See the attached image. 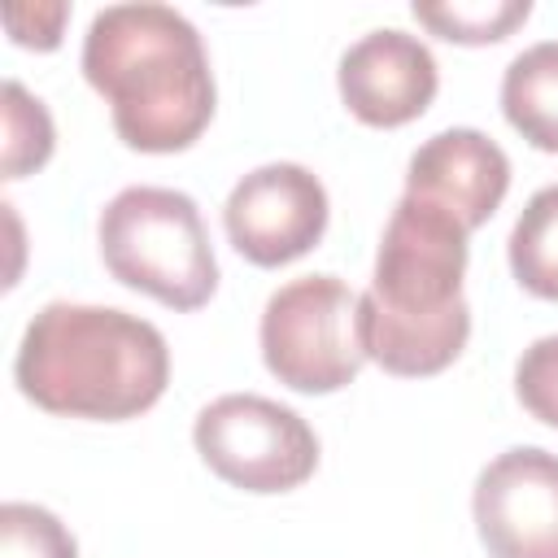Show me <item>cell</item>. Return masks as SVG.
Here are the masks:
<instances>
[{
	"label": "cell",
	"mask_w": 558,
	"mask_h": 558,
	"mask_svg": "<svg viewBox=\"0 0 558 558\" xmlns=\"http://www.w3.org/2000/svg\"><path fill=\"white\" fill-rule=\"evenodd\" d=\"M0 558H78L70 527L31 501L0 506Z\"/></svg>",
	"instance_id": "obj_15"
},
{
	"label": "cell",
	"mask_w": 558,
	"mask_h": 558,
	"mask_svg": "<svg viewBox=\"0 0 558 558\" xmlns=\"http://www.w3.org/2000/svg\"><path fill=\"white\" fill-rule=\"evenodd\" d=\"M222 227L240 257L253 266H288L305 257L327 231V187L296 161L248 170L227 205Z\"/></svg>",
	"instance_id": "obj_7"
},
{
	"label": "cell",
	"mask_w": 558,
	"mask_h": 558,
	"mask_svg": "<svg viewBox=\"0 0 558 558\" xmlns=\"http://www.w3.org/2000/svg\"><path fill=\"white\" fill-rule=\"evenodd\" d=\"M100 257L109 275L170 310H201L218 288L209 231L187 192L122 187L100 214Z\"/></svg>",
	"instance_id": "obj_4"
},
{
	"label": "cell",
	"mask_w": 558,
	"mask_h": 558,
	"mask_svg": "<svg viewBox=\"0 0 558 558\" xmlns=\"http://www.w3.org/2000/svg\"><path fill=\"white\" fill-rule=\"evenodd\" d=\"M506 122L541 153H558V39L523 48L501 74Z\"/></svg>",
	"instance_id": "obj_11"
},
{
	"label": "cell",
	"mask_w": 558,
	"mask_h": 558,
	"mask_svg": "<svg viewBox=\"0 0 558 558\" xmlns=\"http://www.w3.org/2000/svg\"><path fill=\"white\" fill-rule=\"evenodd\" d=\"M475 527L493 558H558V453L519 445L475 480Z\"/></svg>",
	"instance_id": "obj_8"
},
{
	"label": "cell",
	"mask_w": 558,
	"mask_h": 558,
	"mask_svg": "<svg viewBox=\"0 0 558 558\" xmlns=\"http://www.w3.org/2000/svg\"><path fill=\"white\" fill-rule=\"evenodd\" d=\"M17 388L48 414L70 418H135L166 392V336L113 305H44L17 344Z\"/></svg>",
	"instance_id": "obj_3"
},
{
	"label": "cell",
	"mask_w": 558,
	"mask_h": 558,
	"mask_svg": "<svg viewBox=\"0 0 558 558\" xmlns=\"http://www.w3.org/2000/svg\"><path fill=\"white\" fill-rule=\"evenodd\" d=\"M83 74L113 131L140 153H179L214 118V70L201 31L170 4H109L83 35Z\"/></svg>",
	"instance_id": "obj_2"
},
{
	"label": "cell",
	"mask_w": 558,
	"mask_h": 558,
	"mask_svg": "<svg viewBox=\"0 0 558 558\" xmlns=\"http://www.w3.org/2000/svg\"><path fill=\"white\" fill-rule=\"evenodd\" d=\"M52 118L39 96H31L17 78L4 83V179H22L52 157Z\"/></svg>",
	"instance_id": "obj_14"
},
{
	"label": "cell",
	"mask_w": 558,
	"mask_h": 558,
	"mask_svg": "<svg viewBox=\"0 0 558 558\" xmlns=\"http://www.w3.org/2000/svg\"><path fill=\"white\" fill-rule=\"evenodd\" d=\"M336 83H340V100L357 122L405 126L432 105L440 74L432 48L418 35L379 26L344 48Z\"/></svg>",
	"instance_id": "obj_9"
},
{
	"label": "cell",
	"mask_w": 558,
	"mask_h": 558,
	"mask_svg": "<svg viewBox=\"0 0 558 558\" xmlns=\"http://www.w3.org/2000/svg\"><path fill=\"white\" fill-rule=\"evenodd\" d=\"M257 336L266 371L296 392H336L366 362L357 292L336 275H301L270 292Z\"/></svg>",
	"instance_id": "obj_5"
},
{
	"label": "cell",
	"mask_w": 558,
	"mask_h": 558,
	"mask_svg": "<svg viewBox=\"0 0 558 558\" xmlns=\"http://www.w3.org/2000/svg\"><path fill=\"white\" fill-rule=\"evenodd\" d=\"M466 235L449 214L414 196L397 201L375 253L371 292L357 296L362 349L388 375H436L466 349Z\"/></svg>",
	"instance_id": "obj_1"
},
{
	"label": "cell",
	"mask_w": 558,
	"mask_h": 558,
	"mask_svg": "<svg viewBox=\"0 0 558 558\" xmlns=\"http://www.w3.org/2000/svg\"><path fill=\"white\" fill-rule=\"evenodd\" d=\"M205 466L244 493L301 488L318 466V436L292 410L257 392H227L196 414L192 427Z\"/></svg>",
	"instance_id": "obj_6"
},
{
	"label": "cell",
	"mask_w": 558,
	"mask_h": 558,
	"mask_svg": "<svg viewBox=\"0 0 558 558\" xmlns=\"http://www.w3.org/2000/svg\"><path fill=\"white\" fill-rule=\"evenodd\" d=\"M510 270L532 296L558 301V183L541 187L514 218Z\"/></svg>",
	"instance_id": "obj_12"
},
{
	"label": "cell",
	"mask_w": 558,
	"mask_h": 558,
	"mask_svg": "<svg viewBox=\"0 0 558 558\" xmlns=\"http://www.w3.org/2000/svg\"><path fill=\"white\" fill-rule=\"evenodd\" d=\"M414 17L449 44H497L532 17V0H449L414 4Z\"/></svg>",
	"instance_id": "obj_13"
},
{
	"label": "cell",
	"mask_w": 558,
	"mask_h": 558,
	"mask_svg": "<svg viewBox=\"0 0 558 558\" xmlns=\"http://www.w3.org/2000/svg\"><path fill=\"white\" fill-rule=\"evenodd\" d=\"M514 392L523 410H532L541 423L558 427V336H541L523 349L514 366Z\"/></svg>",
	"instance_id": "obj_16"
},
{
	"label": "cell",
	"mask_w": 558,
	"mask_h": 558,
	"mask_svg": "<svg viewBox=\"0 0 558 558\" xmlns=\"http://www.w3.org/2000/svg\"><path fill=\"white\" fill-rule=\"evenodd\" d=\"M510 187V157L475 126H449L423 140L405 170V196L449 214L462 231L484 227Z\"/></svg>",
	"instance_id": "obj_10"
},
{
	"label": "cell",
	"mask_w": 558,
	"mask_h": 558,
	"mask_svg": "<svg viewBox=\"0 0 558 558\" xmlns=\"http://www.w3.org/2000/svg\"><path fill=\"white\" fill-rule=\"evenodd\" d=\"M65 17H70L65 0H35V4H9L4 9V26H9L13 44L35 48V52H48L61 44Z\"/></svg>",
	"instance_id": "obj_17"
}]
</instances>
